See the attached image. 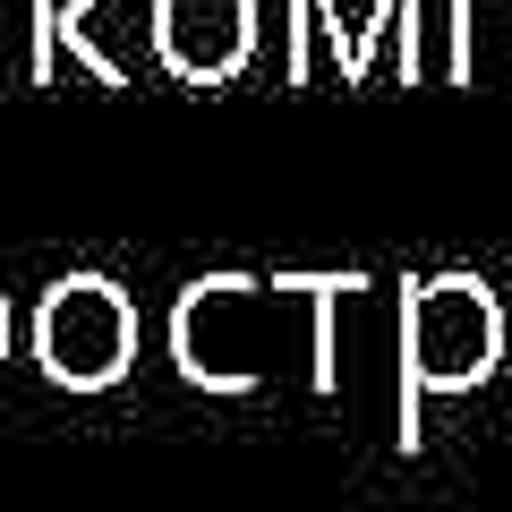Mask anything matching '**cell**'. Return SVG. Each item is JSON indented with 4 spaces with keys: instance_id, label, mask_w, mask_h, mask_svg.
<instances>
[{
    "instance_id": "3",
    "label": "cell",
    "mask_w": 512,
    "mask_h": 512,
    "mask_svg": "<svg viewBox=\"0 0 512 512\" xmlns=\"http://www.w3.org/2000/svg\"><path fill=\"white\" fill-rule=\"evenodd\" d=\"M163 52L188 77H222L248 52V0H163Z\"/></svg>"
},
{
    "instance_id": "2",
    "label": "cell",
    "mask_w": 512,
    "mask_h": 512,
    "mask_svg": "<svg viewBox=\"0 0 512 512\" xmlns=\"http://www.w3.org/2000/svg\"><path fill=\"white\" fill-rule=\"evenodd\" d=\"M410 342H419V367L436 384H461V376L487 367L495 316H487V299H478L470 282H436V291L419 299V316H410Z\"/></svg>"
},
{
    "instance_id": "1",
    "label": "cell",
    "mask_w": 512,
    "mask_h": 512,
    "mask_svg": "<svg viewBox=\"0 0 512 512\" xmlns=\"http://www.w3.org/2000/svg\"><path fill=\"white\" fill-rule=\"evenodd\" d=\"M128 342H137V316L111 282H60L43 308V359L69 384H111L128 367Z\"/></svg>"
}]
</instances>
